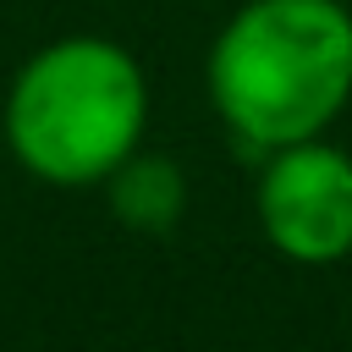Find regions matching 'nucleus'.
I'll list each match as a JSON object with an SVG mask.
<instances>
[{
    "label": "nucleus",
    "instance_id": "nucleus-4",
    "mask_svg": "<svg viewBox=\"0 0 352 352\" xmlns=\"http://www.w3.org/2000/svg\"><path fill=\"white\" fill-rule=\"evenodd\" d=\"M104 198H110V214L138 231V236H170L187 214V170L170 160V154H126L110 176H104Z\"/></svg>",
    "mask_w": 352,
    "mask_h": 352
},
{
    "label": "nucleus",
    "instance_id": "nucleus-3",
    "mask_svg": "<svg viewBox=\"0 0 352 352\" xmlns=\"http://www.w3.org/2000/svg\"><path fill=\"white\" fill-rule=\"evenodd\" d=\"M258 231L292 264H341L352 253V154L308 138L264 154L258 170Z\"/></svg>",
    "mask_w": 352,
    "mask_h": 352
},
{
    "label": "nucleus",
    "instance_id": "nucleus-2",
    "mask_svg": "<svg viewBox=\"0 0 352 352\" xmlns=\"http://www.w3.org/2000/svg\"><path fill=\"white\" fill-rule=\"evenodd\" d=\"M11 160L44 187H104V176L143 148L148 77L138 55L104 33H66L38 44L0 104Z\"/></svg>",
    "mask_w": 352,
    "mask_h": 352
},
{
    "label": "nucleus",
    "instance_id": "nucleus-1",
    "mask_svg": "<svg viewBox=\"0 0 352 352\" xmlns=\"http://www.w3.org/2000/svg\"><path fill=\"white\" fill-rule=\"evenodd\" d=\"M209 104L258 154L324 138L352 99V11L341 0H248L204 60Z\"/></svg>",
    "mask_w": 352,
    "mask_h": 352
}]
</instances>
